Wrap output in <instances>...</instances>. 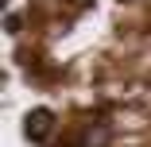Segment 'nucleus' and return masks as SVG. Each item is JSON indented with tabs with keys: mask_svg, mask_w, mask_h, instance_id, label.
Masks as SVG:
<instances>
[{
	"mask_svg": "<svg viewBox=\"0 0 151 147\" xmlns=\"http://www.w3.org/2000/svg\"><path fill=\"white\" fill-rule=\"evenodd\" d=\"M109 139H112V128H109V124H89L78 143H81V147H109Z\"/></svg>",
	"mask_w": 151,
	"mask_h": 147,
	"instance_id": "f03ea898",
	"label": "nucleus"
},
{
	"mask_svg": "<svg viewBox=\"0 0 151 147\" xmlns=\"http://www.w3.org/2000/svg\"><path fill=\"white\" fill-rule=\"evenodd\" d=\"M54 132V112L50 108H31L23 116V136L31 139V143H47Z\"/></svg>",
	"mask_w": 151,
	"mask_h": 147,
	"instance_id": "f257e3e1",
	"label": "nucleus"
},
{
	"mask_svg": "<svg viewBox=\"0 0 151 147\" xmlns=\"http://www.w3.org/2000/svg\"><path fill=\"white\" fill-rule=\"evenodd\" d=\"M4 27H8V31L16 35V31H19V16H16V12H8V19H4Z\"/></svg>",
	"mask_w": 151,
	"mask_h": 147,
	"instance_id": "7ed1b4c3",
	"label": "nucleus"
},
{
	"mask_svg": "<svg viewBox=\"0 0 151 147\" xmlns=\"http://www.w3.org/2000/svg\"><path fill=\"white\" fill-rule=\"evenodd\" d=\"M81 4H93V0H81Z\"/></svg>",
	"mask_w": 151,
	"mask_h": 147,
	"instance_id": "20e7f679",
	"label": "nucleus"
}]
</instances>
